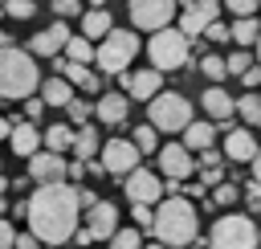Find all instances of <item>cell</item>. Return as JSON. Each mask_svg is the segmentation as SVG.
Masks as SVG:
<instances>
[{"mask_svg": "<svg viewBox=\"0 0 261 249\" xmlns=\"http://www.w3.org/2000/svg\"><path fill=\"white\" fill-rule=\"evenodd\" d=\"M24 220L41 245H65L73 237V229L82 225L73 184H65V180L61 184H37L33 196L24 200Z\"/></svg>", "mask_w": 261, "mask_h": 249, "instance_id": "cell-1", "label": "cell"}, {"mask_svg": "<svg viewBox=\"0 0 261 249\" xmlns=\"http://www.w3.org/2000/svg\"><path fill=\"white\" fill-rule=\"evenodd\" d=\"M114 229H118V204L94 200V204L86 208V233H90V241H110Z\"/></svg>", "mask_w": 261, "mask_h": 249, "instance_id": "cell-12", "label": "cell"}, {"mask_svg": "<svg viewBox=\"0 0 261 249\" xmlns=\"http://www.w3.org/2000/svg\"><path fill=\"white\" fill-rule=\"evenodd\" d=\"M8 45H12V37H8L4 29H0V49H8Z\"/></svg>", "mask_w": 261, "mask_h": 249, "instance_id": "cell-51", "label": "cell"}, {"mask_svg": "<svg viewBox=\"0 0 261 249\" xmlns=\"http://www.w3.org/2000/svg\"><path fill=\"white\" fill-rule=\"evenodd\" d=\"M12 241H16V229L8 216H0V249H12Z\"/></svg>", "mask_w": 261, "mask_h": 249, "instance_id": "cell-42", "label": "cell"}, {"mask_svg": "<svg viewBox=\"0 0 261 249\" xmlns=\"http://www.w3.org/2000/svg\"><path fill=\"white\" fill-rule=\"evenodd\" d=\"M253 45H257V65H261V33H257V41H253Z\"/></svg>", "mask_w": 261, "mask_h": 249, "instance_id": "cell-54", "label": "cell"}, {"mask_svg": "<svg viewBox=\"0 0 261 249\" xmlns=\"http://www.w3.org/2000/svg\"><path fill=\"white\" fill-rule=\"evenodd\" d=\"M41 147L53 151V155H65V151L73 147V127H69V122H53V127L41 135Z\"/></svg>", "mask_w": 261, "mask_h": 249, "instance_id": "cell-24", "label": "cell"}, {"mask_svg": "<svg viewBox=\"0 0 261 249\" xmlns=\"http://www.w3.org/2000/svg\"><path fill=\"white\" fill-rule=\"evenodd\" d=\"M139 159H143V155L135 151L130 139H106V143L98 147V163H102V171H106V176H118V180H122L126 171H135Z\"/></svg>", "mask_w": 261, "mask_h": 249, "instance_id": "cell-9", "label": "cell"}, {"mask_svg": "<svg viewBox=\"0 0 261 249\" xmlns=\"http://www.w3.org/2000/svg\"><path fill=\"white\" fill-rule=\"evenodd\" d=\"M135 53H139V37L130 29H110L94 45V61H98L102 73H126L130 61H135Z\"/></svg>", "mask_w": 261, "mask_h": 249, "instance_id": "cell-5", "label": "cell"}, {"mask_svg": "<svg viewBox=\"0 0 261 249\" xmlns=\"http://www.w3.org/2000/svg\"><path fill=\"white\" fill-rule=\"evenodd\" d=\"M0 8H4V0H0Z\"/></svg>", "mask_w": 261, "mask_h": 249, "instance_id": "cell-59", "label": "cell"}, {"mask_svg": "<svg viewBox=\"0 0 261 249\" xmlns=\"http://www.w3.org/2000/svg\"><path fill=\"white\" fill-rule=\"evenodd\" d=\"M147 57H151V69H159V73H171V69H184L188 61H192V41L179 33V29H159V33H151V41H147Z\"/></svg>", "mask_w": 261, "mask_h": 249, "instance_id": "cell-4", "label": "cell"}, {"mask_svg": "<svg viewBox=\"0 0 261 249\" xmlns=\"http://www.w3.org/2000/svg\"><path fill=\"white\" fill-rule=\"evenodd\" d=\"M204 245L208 249H257V225L241 212H224V216H216Z\"/></svg>", "mask_w": 261, "mask_h": 249, "instance_id": "cell-7", "label": "cell"}, {"mask_svg": "<svg viewBox=\"0 0 261 249\" xmlns=\"http://www.w3.org/2000/svg\"><path fill=\"white\" fill-rule=\"evenodd\" d=\"M257 245H261V229H257Z\"/></svg>", "mask_w": 261, "mask_h": 249, "instance_id": "cell-58", "label": "cell"}, {"mask_svg": "<svg viewBox=\"0 0 261 249\" xmlns=\"http://www.w3.org/2000/svg\"><path fill=\"white\" fill-rule=\"evenodd\" d=\"M249 65H253V53H249V49H237V53L224 57V73H232V78H241Z\"/></svg>", "mask_w": 261, "mask_h": 249, "instance_id": "cell-33", "label": "cell"}, {"mask_svg": "<svg viewBox=\"0 0 261 249\" xmlns=\"http://www.w3.org/2000/svg\"><path fill=\"white\" fill-rule=\"evenodd\" d=\"M41 249H57V245H41Z\"/></svg>", "mask_w": 261, "mask_h": 249, "instance_id": "cell-57", "label": "cell"}, {"mask_svg": "<svg viewBox=\"0 0 261 249\" xmlns=\"http://www.w3.org/2000/svg\"><path fill=\"white\" fill-rule=\"evenodd\" d=\"M179 4H188V0H179Z\"/></svg>", "mask_w": 261, "mask_h": 249, "instance_id": "cell-60", "label": "cell"}, {"mask_svg": "<svg viewBox=\"0 0 261 249\" xmlns=\"http://www.w3.org/2000/svg\"><path fill=\"white\" fill-rule=\"evenodd\" d=\"M106 245H110V249H143V233H139V229H122V225H118V229L110 233V241H106Z\"/></svg>", "mask_w": 261, "mask_h": 249, "instance_id": "cell-31", "label": "cell"}, {"mask_svg": "<svg viewBox=\"0 0 261 249\" xmlns=\"http://www.w3.org/2000/svg\"><path fill=\"white\" fill-rule=\"evenodd\" d=\"M179 135H184V147H188V151H204V147L216 143V122H208V118H192Z\"/></svg>", "mask_w": 261, "mask_h": 249, "instance_id": "cell-21", "label": "cell"}, {"mask_svg": "<svg viewBox=\"0 0 261 249\" xmlns=\"http://www.w3.org/2000/svg\"><path fill=\"white\" fill-rule=\"evenodd\" d=\"M61 57H65V61H77V65H90V61H94V41H86V37H69L65 49H61Z\"/></svg>", "mask_w": 261, "mask_h": 249, "instance_id": "cell-27", "label": "cell"}, {"mask_svg": "<svg viewBox=\"0 0 261 249\" xmlns=\"http://www.w3.org/2000/svg\"><path fill=\"white\" fill-rule=\"evenodd\" d=\"M37 86H41L37 57L16 45L0 49V102H24V98H33Z\"/></svg>", "mask_w": 261, "mask_h": 249, "instance_id": "cell-3", "label": "cell"}, {"mask_svg": "<svg viewBox=\"0 0 261 249\" xmlns=\"http://www.w3.org/2000/svg\"><path fill=\"white\" fill-rule=\"evenodd\" d=\"M143 249H167V245H159V241H155V245H143Z\"/></svg>", "mask_w": 261, "mask_h": 249, "instance_id": "cell-56", "label": "cell"}, {"mask_svg": "<svg viewBox=\"0 0 261 249\" xmlns=\"http://www.w3.org/2000/svg\"><path fill=\"white\" fill-rule=\"evenodd\" d=\"M8 143H12V151L20 155V159H29L33 151H41V131H37V122H12V131H8Z\"/></svg>", "mask_w": 261, "mask_h": 249, "instance_id": "cell-20", "label": "cell"}, {"mask_svg": "<svg viewBox=\"0 0 261 249\" xmlns=\"http://www.w3.org/2000/svg\"><path fill=\"white\" fill-rule=\"evenodd\" d=\"M257 33H261V20H253V16H237V20L228 24V37L237 41V49H249V45L257 41Z\"/></svg>", "mask_w": 261, "mask_h": 249, "instance_id": "cell-26", "label": "cell"}, {"mask_svg": "<svg viewBox=\"0 0 261 249\" xmlns=\"http://www.w3.org/2000/svg\"><path fill=\"white\" fill-rule=\"evenodd\" d=\"M65 114H69V122L86 127V122L94 118V106H90V102H82V98H69V102H65Z\"/></svg>", "mask_w": 261, "mask_h": 249, "instance_id": "cell-34", "label": "cell"}, {"mask_svg": "<svg viewBox=\"0 0 261 249\" xmlns=\"http://www.w3.org/2000/svg\"><path fill=\"white\" fill-rule=\"evenodd\" d=\"M237 114H241L249 127H261V94H253V90L241 94V98H237Z\"/></svg>", "mask_w": 261, "mask_h": 249, "instance_id": "cell-29", "label": "cell"}, {"mask_svg": "<svg viewBox=\"0 0 261 249\" xmlns=\"http://www.w3.org/2000/svg\"><path fill=\"white\" fill-rule=\"evenodd\" d=\"M53 65H57V78H65L69 86H77V90H86V94H98V78L90 73V65H77V61H65L61 53L53 57Z\"/></svg>", "mask_w": 261, "mask_h": 249, "instance_id": "cell-19", "label": "cell"}, {"mask_svg": "<svg viewBox=\"0 0 261 249\" xmlns=\"http://www.w3.org/2000/svg\"><path fill=\"white\" fill-rule=\"evenodd\" d=\"M237 200H241V188H237L232 180H228V184H216V204L228 208V204H237Z\"/></svg>", "mask_w": 261, "mask_h": 249, "instance_id": "cell-37", "label": "cell"}, {"mask_svg": "<svg viewBox=\"0 0 261 249\" xmlns=\"http://www.w3.org/2000/svg\"><path fill=\"white\" fill-rule=\"evenodd\" d=\"M155 155H159V167H163L167 180H188L196 171V159H192V151L184 143H163Z\"/></svg>", "mask_w": 261, "mask_h": 249, "instance_id": "cell-14", "label": "cell"}, {"mask_svg": "<svg viewBox=\"0 0 261 249\" xmlns=\"http://www.w3.org/2000/svg\"><path fill=\"white\" fill-rule=\"evenodd\" d=\"M147 122L163 135H179L188 122H192V102L184 94H171V90H159L151 102H147Z\"/></svg>", "mask_w": 261, "mask_h": 249, "instance_id": "cell-6", "label": "cell"}, {"mask_svg": "<svg viewBox=\"0 0 261 249\" xmlns=\"http://www.w3.org/2000/svg\"><path fill=\"white\" fill-rule=\"evenodd\" d=\"M126 114H130V102H126V94H118V90H110V94H102V98L94 102V118H98L102 127H122Z\"/></svg>", "mask_w": 261, "mask_h": 249, "instance_id": "cell-17", "label": "cell"}, {"mask_svg": "<svg viewBox=\"0 0 261 249\" xmlns=\"http://www.w3.org/2000/svg\"><path fill=\"white\" fill-rule=\"evenodd\" d=\"M175 8L179 0H126V12H130V24L143 29V33H159L175 20Z\"/></svg>", "mask_w": 261, "mask_h": 249, "instance_id": "cell-8", "label": "cell"}, {"mask_svg": "<svg viewBox=\"0 0 261 249\" xmlns=\"http://www.w3.org/2000/svg\"><path fill=\"white\" fill-rule=\"evenodd\" d=\"M33 0H4V16H12V20H29L33 16Z\"/></svg>", "mask_w": 261, "mask_h": 249, "instance_id": "cell-35", "label": "cell"}, {"mask_svg": "<svg viewBox=\"0 0 261 249\" xmlns=\"http://www.w3.org/2000/svg\"><path fill=\"white\" fill-rule=\"evenodd\" d=\"M122 192L130 204H159L163 200V180L151 171V167H135L122 176Z\"/></svg>", "mask_w": 261, "mask_h": 249, "instance_id": "cell-10", "label": "cell"}, {"mask_svg": "<svg viewBox=\"0 0 261 249\" xmlns=\"http://www.w3.org/2000/svg\"><path fill=\"white\" fill-rule=\"evenodd\" d=\"M4 212H8V200H4V196H0V216H4Z\"/></svg>", "mask_w": 261, "mask_h": 249, "instance_id": "cell-55", "label": "cell"}, {"mask_svg": "<svg viewBox=\"0 0 261 249\" xmlns=\"http://www.w3.org/2000/svg\"><path fill=\"white\" fill-rule=\"evenodd\" d=\"M200 37H204V41H212V45H220V41H228V24H224V20H208Z\"/></svg>", "mask_w": 261, "mask_h": 249, "instance_id": "cell-36", "label": "cell"}, {"mask_svg": "<svg viewBox=\"0 0 261 249\" xmlns=\"http://www.w3.org/2000/svg\"><path fill=\"white\" fill-rule=\"evenodd\" d=\"M200 73L212 78V82H224V78H228V73H224V57H220V53H204V57H200Z\"/></svg>", "mask_w": 261, "mask_h": 249, "instance_id": "cell-32", "label": "cell"}, {"mask_svg": "<svg viewBox=\"0 0 261 249\" xmlns=\"http://www.w3.org/2000/svg\"><path fill=\"white\" fill-rule=\"evenodd\" d=\"M98 147H102V143H98V127H90V122H86V127H77V131H73V147H69V151H73L82 163H86V159H94V155H98Z\"/></svg>", "mask_w": 261, "mask_h": 249, "instance_id": "cell-25", "label": "cell"}, {"mask_svg": "<svg viewBox=\"0 0 261 249\" xmlns=\"http://www.w3.org/2000/svg\"><path fill=\"white\" fill-rule=\"evenodd\" d=\"M12 249H41V241H37L33 233H16V241H12Z\"/></svg>", "mask_w": 261, "mask_h": 249, "instance_id": "cell-46", "label": "cell"}, {"mask_svg": "<svg viewBox=\"0 0 261 249\" xmlns=\"http://www.w3.org/2000/svg\"><path fill=\"white\" fill-rule=\"evenodd\" d=\"M65 41H69V29H65V20H53V24H45L41 33H33V45H29V53H33V57H57V53L65 49Z\"/></svg>", "mask_w": 261, "mask_h": 249, "instance_id": "cell-16", "label": "cell"}, {"mask_svg": "<svg viewBox=\"0 0 261 249\" xmlns=\"http://www.w3.org/2000/svg\"><path fill=\"white\" fill-rule=\"evenodd\" d=\"M184 249H208V245H204V241L196 237V241H192V245H184Z\"/></svg>", "mask_w": 261, "mask_h": 249, "instance_id": "cell-52", "label": "cell"}, {"mask_svg": "<svg viewBox=\"0 0 261 249\" xmlns=\"http://www.w3.org/2000/svg\"><path fill=\"white\" fill-rule=\"evenodd\" d=\"M204 110H208V122H216V127H232V118H237V98L224 90V86H208L204 90Z\"/></svg>", "mask_w": 261, "mask_h": 249, "instance_id": "cell-13", "label": "cell"}, {"mask_svg": "<svg viewBox=\"0 0 261 249\" xmlns=\"http://www.w3.org/2000/svg\"><path fill=\"white\" fill-rule=\"evenodd\" d=\"M106 4H110V0H90V8H106Z\"/></svg>", "mask_w": 261, "mask_h": 249, "instance_id": "cell-53", "label": "cell"}, {"mask_svg": "<svg viewBox=\"0 0 261 249\" xmlns=\"http://www.w3.org/2000/svg\"><path fill=\"white\" fill-rule=\"evenodd\" d=\"M118 78H122V86H126V90H122L126 102H151V98L163 90V73H159V69H135V73L126 69V73H118Z\"/></svg>", "mask_w": 261, "mask_h": 249, "instance_id": "cell-11", "label": "cell"}, {"mask_svg": "<svg viewBox=\"0 0 261 249\" xmlns=\"http://www.w3.org/2000/svg\"><path fill=\"white\" fill-rule=\"evenodd\" d=\"M241 82H245V86H249V90H253V94H257V86H261V65H257V61H253V65H249V69H245V73H241Z\"/></svg>", "mask_w": 261, "mask_h": 249, "instance_id": "cell-43", "label": "cell"}, {"mask_svg": "<svg viewBox=\"0 0 261 249\" xmlns=\"http://www.w3.org/2000/svg\"><path fill=\"white\" fill-rule=\"evenodd\" d=\"M184 192H188V196H196V200H200V196H204V192H208V188H204V184H184Z\"/></svg>", "mask_w": 261, "mask_h": 249, "instance_id": "cell-49", "label": "cell"}, {"mask_svg": "<svg viewBox=\"0 0 261 249\" xmlns=\"http://www.w3.org/2000/svg\"><path fill=\"white\" fill-rule=\"evenodd\" d=\"M220 155H228V163H249L253 155H257V139H253V131H245V127H228L224 131V151Z\"/></svg>", "mask_w": 261, "mask_h": 249, "instance_id": "cell-18", "label": "cell"}, {"mask_svg": "<svg viewBox=\"0 0 261 249\" xmlns=\"http://www.w3.org/2000/svg\"><path fill=\"white\" fill-rule=\"evenodd\" d=\"M204 24H208V20H204L192 4H184V12H179V33L192 41V37H200V33H204Z\"/></svg>", "mask_w": 261, "mask_h": 249, "instance_id": "cell-30", "label": "cell"}, {"mask_svg": "<svg viewBox=\"0 0 261 249\" xmlns=\"http://www.w3.org/2000/svg\"><path fill=\"white\" fill-rule=\"evenodd\" d=\"M41 114H45V102H41V98H24V118L33 122V118H41Z\"/></svg>", "mask_w": 261, "mask_h": 249, "instance_id": "cell-44", "label": "cell"}, {"mask_svg": "<svg viewBox=\"0 0 261 249\" xmlns=\"http://www.w3.org/2000/svg\"><path fill=\"white\" fill-rule=\"evenodd\" d=\"M204 20H220V0H188Z\"/></svg>", "mask_w": 261, "mask_h": 249, "instance_id": "cell-38", "label": "cell"}, {"mask_svg": "<svg viewBox=\"0 0 261 249\" xmlns=\"http://www.w3.org/2000/svg\"><path fill=\"white\" fill-rule=\"evenodd\" d=\"M37 90H41L37 98H41L45 106H65V102L73 98V86H69L65 78H57V73H53V78H41V86H37Z\"/></svg>", "mask_w": 261, "mask_h": 249, "instance_id": "cell-23", "label": "cell"}, {"mask_svg": "<svg viewBox=\"0 0 261 249\" xmlns=\"http://www.w3.org/2000/svg\"><path fill=\"white\" fill-rule=\"evenodd\" d=\"M249 167H253V184H261V147H257V155L249 159Z\"/></svg>", "mask_w": 261, "mask_h": 249, "instance_id": "cell-48", "label": "cell"}, {"mask_svg": "<svg viewBox=\"0 0 261 249\" xmlns=\"http://www.w3.org/2000/svg\"><path fill=\"white\" fill-rule=\"evenodd\" d=\"M8 131H12V122H8V118H0V139H8Z\"/></svg>", "mask_w": 261, "mask_h": 249, "instance_id": "cell-50", "label": "cell"}, {"mask_svg": "<svg viewBox=\"0 0 261 249\" xmlns=\"http://www.w3.org/2000/svg\"><path fill=\"white\" fill-rule=\"evenodd\" d=\"M151 233L167 249H184L200 237V216L188 196H163L159 208H151Z\"/></svg>", "mask_w": 261, "mask_h": 249, "instance_id": "cell-2", "label": "cell"}, {"mask_svg": "<svg viewBox=\"0 0 261 249\" xmlns=\"http://www.w3.org/2000/svg\"><path fill=\"white\" fill-rule=\"evenodd\" d=\"M200 184H204V188H216V184H220V167H204V171H200Z\"/></svg>", "mask_w": 261, "mask_h": 249, "instance_id": "cell-47", "label": "cell"}, {"mask_svg": "<svg viewBox=\"0 0 261 249\" xmlns=\"http://www.w3.org/2000/svg\"><path fill=\"white\" fill-rule=\"evenodd\" d=\"M53 12L65 20V16H82V0H53Z\"/></svg>", "mask_w": 261, "mask_h": 249, "instance_id": "cell-40", "label": "cell"}, {"mask_svg": "<svg viewBox=\"0 0 261 249\" xmlns=\"http://www.w3.org/2000/svg\"><path fill=\"white\" fill-rule=\"evenodd\" d=\"M29 180H37V184H61L65 180V155H53V151H33L29 159Z\"/></svg>", "mask_w": 261, "mask_h": 249, "instance_id": "cell-15", "label": "cell"}, {"mask_svg": "<svg viewBox=\"0 0 261 249\" xmlns=\"http://www.w3.org/2000/svg\"><path fill=\"white\" fill-rule=\"evenodd\" d=\"M130 143H135V151H139V155L159 151V131H155L151 122H143V127H135V131H130Z\"/></svg>", "mask_w": 261, "mask_h": 249, "instance_id": "cell-28", "label": "cell"}, {"mask_svg": "<svg viewBox=\"0 0 261 249\" xmlns=\"http://www.w3.org/2000/svg\"><path fill=\"white\" fill-rule=\"evenodd\" d=\"M220 159H224V155H220L216 147H204V151H200V163H204V167H220Z\"/></svg>", "mask_w": 261, "mask_h": 249, "instance_id": "cell-45", "label": "cell"}, {"mask_svg": "<svg viewBox=\"0 0 261 249\" xmlns=\"http://www.w3.org/2000/svg\"><path fill=\"white\" fill-rule=\"evenodd\" d=\"M110 29H114L110 8H86V12H82V37H86V41H102Z\"/></svg>", "mask_w": 261, "mask_h": 249, "instance_id": "cell-22", "label": "cell"}, {"mask_svg": "<svg viewBox=\"0 0 261 249\" xmlns=\"http://www.w3.org/2000/svg\"><path fill=\"white\" fill-rule=\"evenodd\" d=\"M220 8H228L232 16H253L257 12V0H220Z\"/></svg>", "mask_w": 261, "mask_h": 249, "instance_id": "cell-39", "label": "cell"}, {"mask_svg": "<svg viewBox=\"0 0 261 249\" xmlns=\"http://www.w3.org/2000/svg\"><path fill=\"white\" fill-rule=\"evenodd\" d=\"M130 216H135V229H139V233H143V229L151 233V204H135Z\"/></svg>", "mask_w": 261, "mask_h": 249, "instance_id": "cell-41", "label": "cell"}]
</instances>
